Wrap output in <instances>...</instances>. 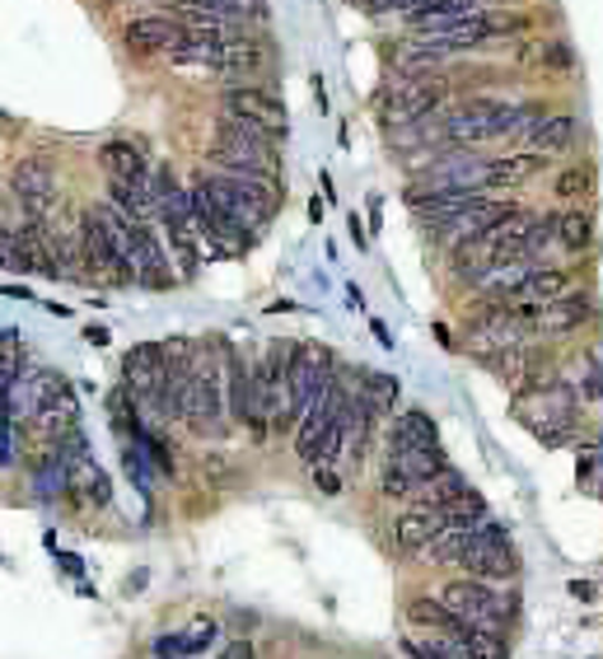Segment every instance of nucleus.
<instances>
[{
    "label": "nucleus",
    "mask_w": 603,
    "mask_h": 659,
    "mask_svg": "<svg viewBox=\"0 0 603 659\" xmlns=\"http://www.w3.org/2000/svg\"><path fill=\"white\" fill-rule=\"evenodd\" d=\"M580 402H585L580 383H571L566 375L547 370L539 379H529L524 389H515V417L547 449H562V445L575 440V430H580Z\"/></svg>",
    "instance_id": "obj_1"
},
{
    "label": "nucleus",
    "mask_w": 603,
    "mask_h": 659,
    "mask_svg": "<svg viewBox=\"0 0 603 659\" xmlns=\"http://www.w3.org/2000/svg\"><path fill=\"white\" fill-rule=\"evenodd\" d=\"M183 426L201 440H220L230 421V393H225V351H220V337L211 347H197L192 356V383L183 398Z\"/></svg>",
    "instance_id": "obj_2"
},
{
    "label": "nucleus",
    "mask_w": 603,
    "mask_h": 659,
    "mask_svg": "<svg viewBox=\"0 0 603 659\" xmlns=\"http://www.w3.org/2000/svg\"><path fill=\"white\" fill-rule=\"evenodd\" d=\"M435 122H440L444 146L473 150V146H486V141H501V136H515L520 131V108L478 94V99H463L454 108H444Z\"/></svg>",
    "instance_id": "obj_3"
},
{
    "label": "nucleus",
    "mask_w": 603,
    "mask_h": 659,
    "mask_svg": "<svg viewBox=\"0 0 603 659\" xmlns=\"http://www.w3.org/2000/svg\"><path fill=\"white\" fill-rule=\"evenodd\" d=\"M444 468L450 463H444L440 445H389L379 496H389V501H421V491H426Z\"/></svg>",
    "instance_id": "obj_4"
},
{
    "label": "nucleus",
    "mask_w": 603,
    "mask_h": 659,
    "mask_svg": "<svg viewBox=\"0 0 603 659\" xmlns=\"http://www.w3.org/2000/svg\"><path fill=\"white\" fill-rule=\"evenodd\" d=\"M207 173V183H211V192L220 197V207H225L243 230H262L267 220L277 216V183L272 178H249V173H230V169H201Z\"/></svg>",
    "instance_id": "obj_5"
},
{
    "label": "nucleus",
    "mask_w": 603,
    "mask_h": 659,
    "mask_svg": "<svg viewBox=\"0 0 603 659\" xmlns=\"http://www.w3.org/2000/svg\"><path fill=\"white\" fill-rule=\"evenodd\" d=\"M459 566L468 576L491 580V585H496V580H515L520 561H515V552H510V529L501 525V519H482Z\"/></svg>",
    "instance_id": "obj_6"
},
{
    "label": "nucleus",
    "mask_w": 603,
    "mask_h": 659,
    "mask_svg": "<svg viewBox=\"0 0 603 659\" xmlns=\"http://www.w3.org/2000/svg\"><path fill=\"white\" fill-rule=\"evenodd\" d=\"M440 599L450 603L468 627H486V631H505L510 622V608L505 599L491 589V580H478V576H463V580H444Z\"/></svg>",
    "instance_id": "obj_7"
},
{
    "label": "nucleus",
    "mask_w": 603,
    "mask_h": 659,
    "mask_svg": "<svg viewBox=\"0 0 603 659\" xmlns=\"http://www.w3.org/2000/svg\"><path fill=\"white\" fill-rule=\"evenodd\" d=\"M444 108V84L440 80H402L389 94H379V118L389 127H412V122H431Z\"/></svg>",
    "instance_id": "obj_8"
},
{
    "label": "nucleus",
    "mask_w": 603,
    "mask_h": 659,
    "mask_svg": "<svg viewBox=\"0 0 603 659\" xmlns=\"http://www.w3.org/2000/svg\"><path fill=\"white\" fill-rule=\"evenodd\" d=\"M164 379H169V351L160 342H141V347H131L122 356V389L131 393V402L150 407L154 398H160Z\"/></svg>",
    "instance_id": "obj_9"
},
{
    "label": "nucleus",
    "mask_w": 603,
    "mask_h": 659,
    "mask_svg": "<svg viewBox=\"0 0 603 659\" xmlns=\"http://www.w3.org/2000/svg\"><path fill=\"white\" fill-rule=\"evenodd\" d=\"M80 243H84V271H94V277H103L108 286H137V277H131V267L122 262L118 243L108 239V230H103V220L94 216V207L80 216Z\"/></svg>",
    "instance_id": "obj_10"
},
{
    "label": "nucleus",
    "mask_w": 603,
    "mask_h": 659,
    "mask_svg": "<svg viewBox=\"0 0 603 659\" xmlns=\"http://www.w3.org/2000/svg\"><path fill=\"white\" fill-rule=\"evenodd\" d=\"M10 192L19 197V207H24L29 220H48L52 216V201H57V173L42 154H29L19 159L14 173H10Z\"/></svg>",
    "instance_id": "obj_11"
},
{
    "label": "nucleus",
    "mask_w": 603,
    "mask_h": 659,
    "mask_svg": "<svg viewBox=\"0 0 603 659\" xmlns=\"http://www.w3.org/2000/svg\"><path fill=\"white\" fill-rule=\"evenodd\" d=\"M599 318V300L590 290H566V294H556V300H547L539 309V337H575L580 328H590Z\"/></svg>",
    "instance_id": "obj_12"
},
{
    "label": "nucleus",
    "mask_w": 603,
    "mask_h": 659,
    "mask_svg": "<svg viewBox=\"0 0 603 659\" xmlns=\"http://www.w3.org/2000/svg\"><path fill=\"white\" fill-rule=\"evenodd\" d=\"M122 42L141 57H160V52L173 57L188 42V29H183V19L178 14H141L122 29Z\"/></svg>",
    "instance_id": "obj_13"
},
{
    "label": "nucleus",
    "mask_w": 603,
    "mask_h": 659,
    "mask_svg": "<svg viewBox=\"0 0 603 659\" xmlns=\"http://www.w3.org/2000/svg\"><path fill=\"white\" fill-rule=\"evenodd\" d=\"M450 529V519H444V510L440 506H412V510H402L398 519H393V548L402 552V557H421V552H431L435 548V538Z\"/></svg>",
    "instance_id": "obj_14"
},
{
    "label": "nucleus",
    "mask_w": 603,
    "mask_h": 659,
    "mask_svg": "<svg viewBox=\"0 0 603 659\" xmlns=\"http://www.w3.org/2000/svg\"><path fill=\"white\" fill-rule=\"evenodd\" d=\"M211 169L249 173V178H281V150L277 146H234V141H211Z\"/></svg>",
    "instance_id": "obj_15"
},
{
    "label": "nucleus",
    "mask_w": 603,
    "mask_h": 659,
    "mask_svg": "<svg viewBox=\"0 0 603 659\" xmlns=\"http://www.w3.org/2000/svg\"><path fill=\"white\" fill-rule=\"evenodd\" d=\"M346 407V389L338 379L328 383V389L314 398V407H309V412L295 421V449H300V459L304 463H314V453H319V440H323V430L332 426V417H338Z\"/></svg>",
    "instance_id": "obj_16"
},
{
    "label": "nucleus",
    "mask_w": 603,
    "mask_h": 659,
    "mask_svg": "<svg viewBox=\"0 0 603 659\" xmlns=\"http://www.w3.org/2000/svg\"><path fill=\"white\" fill-rule=\"evenodd\" d=\"M220 112H234V118H253V122H267V127L285 131V103L277 94H267V89L249 84V80L220 89Z\"/></svg>",
    "instance_id": "obj_17"
},
{
    "label": "nucleus",
    "mask_w": 603,
    "mask_h": 659,
    "mask_svg": "<svg viewBox=\"0 0 603 659\" xmlns=\"http://www.w3.org/2000/svg\"><path fill=\"white\" fill-rule=\"evenodd\" d=\"M547 164H552V154H543V150H520V154L486 159V192L524 188V183H533V178H539Z\"/></svg>",
    "instance_id": "obj_18"
},
{
    "label": "nucleus",
    "mask_w": 603,
    "mask_h": 659,
    "mask_svg": "<svg viewBox=\"0 0 603 659\" xmlns=\"http://www.w3.org/2000/svg\"><path fill=\"white\" fill-rule=\"evenodd\" d=\"M220 351H225V393H230V421L234 426H249L253 417V366L243 360V351L220 337Z\"/></svg>",
    "instance_id": "obj_19"
},
{
    "label": "nucleus",
    "mask_w": 603,
    "mask_h": 659,
    "mask_svg": "<svg viewBox=\"0 0 603 659\" xmlns=\"http://www.w3.org/2000/svg\"><path fill=\"white\" fill-rule=\"evenodd\" d=\"M131 271H137V286H150V290L169 286V258L160 239H154L150 220H137V234H131Z\"/></svg>",
    "instance_id": "obj_20"
},
{
    "label": "nucleus",
    "mask_w": 603,
    "mask_h": 659,
    "mask_svg": "<svg viewBox=\"0 0 603 659\" xmlns=\"http://www.w3.org/2000/svg\"><path fill=\"white\" fill-rule=\"evenodd\" d=\"M571 290V267H552V262H539L524 277V286L510 294V304L515 309H529V313H539L547 300H556V294H566Z\"/></svg>",
    "instance_id": "obj_21"
},
{
    "label": "nucleus",
    "mask_w": 603,
    "mask_h": 659,
    "mask_svg": "<svg viewBox=\"0 0 603 659\" xmlns=\"http://www.w3.org/2000/svg\"><path fill=\"white\" fill-rule=\"evenodd\" d=\"M267 66H272V52H267L258 38L239 33L234 42H225V48H220V66H215V71L230 76V80H253L258 71H267Z\"/></svg>",
    "instance_id": "obj_22"
},
{
    "label": "nucleus",
    "mask_w": 603,
    "mask_h": 659,
    "mask_svg": "<svg viewBox=\"0 0 603 659\" xmlns=\"http://www.w3.org/2000/svg\"><path fill=\"white\" fill-rule=\"evenodd\" d=\"M99 164L108 173V183H150V164H145V154L141 146H131V141H108L99 150Z\"/></svg>",
    "instance_id": "obj_23"
},
{
    "label": "nucleus",
    "mask_w": 603,
    "mask_h": 659,
    "mask_svg": "<svg viewBox=\"0 0 603 659\" xmlns=\"http://www.w3.org/2000/svg\"><path fill=\"white\" fill-rule=\"evenodd\" d=\"M215 141H234V146H277V150H281L285 131L267 127V122H253V118H234V112H220Z\"/></svg>",
    "instance_id": "obj_24"
},
{
    "label": "nucleus",
    "mask_w": 603,
    "mask_h": 659,
    "mask_svg": "<svg viewBox=\"0 0 603 659\" xmlns=\"http://www.w3.org/2000/svg\"><path fill=\"white\" fill-rule=\"evenodd\" d=\"M556 248H566V253H590L594 248V216L580 211V207H562L556 211Z\"/></svg>",
    "instance_id": "obj_25"
},
{
    "label": "nucleus",
    "mask_w": 603,
    "mask_h": 659,
    "mask_svg": "<svg viewBox=\"0 0 603 659\" xmlns=\"http://www.w3.org/2000/svg\"><path fill=\"white\" fill-rule=\"evenodd\" d=\"M575 131H580L575 112H552V118H543L539 131L529 136V146L543 150V154H566V150L575 146Z\"/></svg>",
    "instance_id": "obj_26"
},
{
    "label": "nucleus",
    "mask_w": 603,
    "mask_h": 659,
    "mask_svg": "<svg viewBox=\"0 0 603 659\" xmlns=\"http://www.w3.org/2000/svg\"><path fill=\"white\" fill-rule=\"evenodd\" d=\"M408 618H412L416 627L435 631V636H444V631H468V622L459 618V612H454L450 603H444V599H431V595L408 599Z\"/></svg>",
    "instance_id": "obj_27"
},
{
    "label": "nucleus",
    "mask_w": 603,
    "mask_h": 659,
    "mask_svg": "<svg viewBox=\"0 0 603 659\" xmlns=\"http://www.w3.org/2000/svg\"><path fill=\"white\" fill-rule=\"evenodd\" d=\"M389 445H440V426L431 412H421V407H408L393 430H389Z\"/></svg>",
    "instance_id": "obj_28"
},
{
    "label": "nucleus",
    "mask_w": 603,
    "mask_h": 659,
    "mask_svg": "<svg viewBox=\"0 0 603 659\" xmlns=\"http://www.w3.org/2000/svg\"><path fill=\"white\" fill-rule=\"evenodd\" d=\"M468 491H473V487H468V477L459 472V468H444L440 477H435V482L426 487V491H421V506H454V501H463V496Z\"/></svg>",
    "instance_id": "obj_29"
},
{
    "label": "nucleus",
    "mask_w": 603,
    "mask_h": 659,
    "mask_svg": "<svg viewBox=\"0 0 603 659\" xmlns=\"http://www.w3.org/2000/svg\"><path fill=\"white\" fill-rule=\"evenodd\" d=\"M594 192V169L590 164H571L556 173V183H552V197H562L566 207H575V201H585Z\"/></svg>",
    "instance_id": "obj_30"
},
{
    "label": "nucleus",
    "mask_w": 603,
    "mask_h": 659,
    "mask_svg": "<svg viewBox=\"0 0 603 659\" xmlns=\"http://www.w3.org/2000/svg\"><path fill=\"white\" fill-rule=\"evenodd\" d=\"M192 6L225 14V19H234V24H262L267 19V0H192Z\"/></svg>",
    "instance_id": "obj_31"
},
{
    "label": "nucleus",
    "mask_w": 603,
    "mask_h": 659,
    "mask_svg": "<svg viewBox=\"0 0 603 659\" xmlns=\"http://www.w3.org/2000/svg\"><path fill=\"white\" fill-rule=\"evenodd\" d=\"M580 393H585V402H603V342L585 347V356H580Z\"/></svg>",
    "instance_id": "obj_32"
},
{
    "label": "nucleus",
    "mask_w": 603,
    "mask_h": 659,
    "mask_svg": "<svg viewBox=\"0 0 603 659\" xmlns=\"http://www.w3.org/2000/svg\"><path fill=\"white\" fill-rule=\"evenodd\" d=\"M468 655H473V659H510L505 631H486V627H473V631H468Z\"/></svg>",
    "instance_id": "obj_33"
},
{
    "label": "nucleus",
    "mask_w": 603,
    "mask_h": 659,
    "mask_svg": "<svg viewBox=\"0 0 603 659\" xmlns=\"http://www.w3.org/2000/svg\"><path fill=\"white\" fill-rule=\"evenodd\" d=\"M355 375L365 379L355 393H365L374 407H393V402H398V379H393V375H379V370H355Z\"/></svg>",
    "instance_id": "obj_34"
},
{
    "label": "nucleus",
    "mask_w": 603,
    "mask_h": 659,
    "mask_svg": "<svg viewBox=\"0 0 603 659\" xmlns=\"http://www.w3.org/2000/svg\"><path fill=\"white\" fill-rule=\"evenodd\" d=\"M444 519H450V525H468V529H478L482 519H491V510H486V501L478 491H468L463 501H454V506H444Z\"/></svg>",
    "instance_id": "obj_35"
},
{
    "label": "nucleus",
    "mask_w": 603,
    "mask_h": 659,
    "mask_svg": "<svg viewBox=\"0 0 603 659\" xmlns=\"http://www.w3.org/2000/svg\"><path fill=\"white\" fill-rule=\"evenodd\" d=\"M76 482L84 487V501H89V506L103 510L108 501H113V487H108V477H103L94 463H80V468H76Z\"/></svg>",
    "instance_id": "obj_36"
},
{
    "label": "nucleus",
    "mask_w": 603,
    "mask_h": 659,
    "mask_svg": "<svg viewBox=\"0 0 603 659\" xmlns=\"http://www.w3.org/2000/svg\"><path fill=\"white\" fill-rule=\"evenodd\" d=\"M211 641H215V622H211V618H201V622H192V627L183 631V650H188V655H201Z\"/></svg>",
    "instance_id": "obj_37"
},
{
    "label": "nucleus",
    "mask_w": 603,
    "mask_h": 659,
    "mask_svg": "<svg viewBox=\"0 0 603 659\" xmlns=\"http://www.w3.org/2000/svg\"><path fill=\"white\" fill-rule=\"evenodd\" d=\"M150 655H154V659H188V650H183V631L160 636V641L150 646Z\"/></svg>",
    "instance_id": "obj_38"
},
{
    "label": "nucleus",
    "mask_w": 603,
    "mask_h": 659,
    "mask_svg": "<svg viewBox=\"0 0 603 659\" xmlns=\"http://www.w3.org/2000/svg\"><path fill=\"white\" fill-rule=\"evenodd\" d=\"M215 659H253V646H249V641H230Z\"/></svg>",
    "instance_id": "obj_39"
},
{
    "label": "nucleus",
    "mask_w": 603,
    "mask_h": 659,
    "mask_svg": "<svg viewBox=\"0 0 603 659\" xmlns=\"http://www.w3.org/2000/svg\"><path fill=\"white\" fill-rule=\"evenodd\" d=\"M314 482H319L323 491H338V477H332L328 468H314Z\"/></svg>",
    "instance_id": "obj_40"
},
{
    "label": "nucleus",
    "mask_w": 603,
    "mask_h": 659,
    "mask_svg": "<svg viewBox=\"0 0 603 659\" xmlns=\"http://www.w3.org/2000/svg\"><path fill=\"white\" fill-rule=\"evenodd\" d=\"M346 224H351V239H355V248H365V230H361V216L351 211V220H346Z\"/></svg>",
    "instance_id": "obj_41"
},
{
    "label": "nucleus",
    "mask_w": 603,
    "mask_h": 659,
    "mask_svg": "<svg viewBox=\"0 0 603 659\" xmlns=\"http://www.w3.org/2000/svg\"><path fill=\"white\" fill-rule=\"evenodd\" d=\"M84 337H89V342H94V347H103V342H108V328H89Z\"/></svg>",
    "instance_id": "obj_42"
},
{
    "label": "nucleus",
    "mask_w": 603,
    "mask_h": 659,
    "mask_svg": "<svg viewBox=\"0 0 603 659\" xmlns=\"http://www.w3.org/2000/svg\"><path fill=\"white\" fill-rule=\"evenodd\" d=\"M599 463H603V436H599Z\"/></svg>",
    "instance_id": "obj_43"
}]
</instances>
